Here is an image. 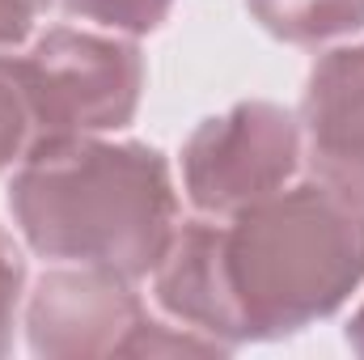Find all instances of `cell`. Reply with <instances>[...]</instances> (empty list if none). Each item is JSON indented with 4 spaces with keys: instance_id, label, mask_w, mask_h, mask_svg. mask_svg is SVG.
Segmentation results:
<instances>
[{
    "instance_id": "obj_1",
    "label": "cell",
    "mask_w": 364,
    "mask_h": 360,
    "mask_svg": "<svg viewBox=\"0 0 364 360\" xmlns=\"http://www.w3.org/2000/svg\"><path fill=\"white\" fill-rule=\"evenodd\" d=\"M360 284L364 208L318 179L233 216L182 221L153 268L157 305L229 352L331 318Z\"/></svg>"
},
{
    "instance_id": "obj_2",
    "label": "cell",
    "mask_w": 364,
    "mask_h": 360,
    "mask_svg": "<svg viewBox=\"0 0 364 360\" xmlns=\"http://www.w3.org/2000/svg\"><path fill=\"white\" fill-rule=\"evenodd\" d=\"M9 212L34 255L140 280L178 229V191L170 162L149 144L60 136L21 157Z\"/></svg>"
},
{
    "instance_id": "obj_3",
    "label": "cell",
    "mask_w": 364,
    "mask_h": 360,
    "mask_svg": "<svg viewBox=\"0 0 364 360\" xmlns=\"http://www.w3.org/2000/svg\"><path fill=\"white\" fill-rule=\"evenodd\" d=\"M4 64L34 119V144L60 136H102L136 119L144 90V55L127 38L73 26L47 30L30 51Z\"/></svg>"
},
{
    "instance_id": "obj_4",
    "label": "cell",
    "mask_w": 364,
    "mask_h": 360,
    "mask_svg": "<svg viewBox=\"0 0 364 360\" xmlns=\"http://www.w3.org/2000/svg\"><path fill=\"white\" fill-rule=\"evenodd\" d=\"M26 339L30 352L47 360H85V356H225L229 348L195 335L170 331L149 318L144 301L132 292V280L102 268H60L43 271L30 305H26Z\"/></svg>"
},
{
    "instance_id": "obj_5",
    "label": "cell",
    "mask_w": 364,
    "mask_h": 360,
    "mask_svg": "<svg viewBox=\"0 0 364 360\" xmlns=\"http://www.w3.org/2000/svg\"><path fill=\"white\" fill-rule=\"evenodd\" d=\"M301 166V119L275 102H237L203 119L182 144V186L203 216H233L275 191Z\"/></svg>"
},
{
    "instance_id": "obj_6",
    "label": "cell",
    "mask_w": 364,
    "mask_h": 360,
    "mask_svg": "<svg viewBox=\"0 0 364 360\" xmlns=\"http://www.w3.org/2000/svg\"><path fill=\"white\" fill-rule=\"evenodd\" d=\"M301 149L314 179L364 208V43L314 64L301 97Z\"/></svg>"
},
{
    "instance_id": "obj_7",
    "label": "cell",
    "mask_w": 364,
    "mask_h": 360,
    "mask_svg": "<svg viewBox=\"0 0 364 360\" xmlns=\"http://www.w3.org/2000/svg\"><path fill=\"white\" fill-rule=\"evenodd\" d=\"M250 17L279 43L318 47L364 30V0H246Z\"/></svg>"
},
{
    "instance_id": "obj_8",
    "label": "cell",
    "mask_w": 364,
    "mask_h": 360,
    "mask_svg": "<svg viewBox=\"0 0 364 360\" xmlns=\"http://www.w3.org/2000/svg\"><path fill=\"white\" fill-rule=\"evenodd\" d=\"M174 0H64V13L68 17H81V21H97L114 34H153L166 17H170Z\"/></svg>"
},
{
    "instance_id": "obj_9",
    "label": "cell",
    "mask_w": 364,
    "mask_h": 360,
    "mask_svg": "<svg viewBox=\"0 0 364 360\" xmlns=\"http://www.w3.org/2000/svg\"><path fill=\"white\" fill-rule=\"evenodd\" d=\"M30 149H34V119H30V106H26V97L4 64V51H0V170L21 162Z\"/></svg>"
},
{
    "instance_id": "obj_10",
    "label": "cell",
    "mask_w": 364,
    "mask_h": 360,
    "mask_svg": "<svg viewBox=\"0 0 364 360\" xmlns=\"http://www.w3.org/2000/svg\"><path fill=\"white\" fill-rule=\"evenodd\" d=\"M21 292H26V259L13 246V238L0 229V356L13 348V327H17Z\"/></svg>"
},
{
    "instance_id": "obj_11",
    "label": "cell",
    "mask_w": 364,
    "mask_h": 360,
    "mask_svg": "<svg viewBox=\"0 0 364 360\" xmlns=\"http://www.w3.org/2000/svg\"><path fill=\"white\" fill-rule=\"evenodd\" d=\"M38 13L26 9L21 0H0V51H17L30 38V21Z\"/></svg>"
},
{
    "instance_id": "obj_12",
    "label": "cell",
    "mask_w": 364,
    "mask_h": 360,
    "mask_svg": "<svg viewBox=\"0 0 364 360\" xmlns=\"http://www.w3.org/2000/svg\"><path fill=\"white\" fill-rule=\"evenodd\" d=\"M343 339H348V348H352V352H360V356H364V305L352 314V322H348Z\"/></svg>"
},
{
    "instance_id": "obj_13",
    "label": "cell",
    "mask_w": 364,
    "mask_h": 360,
    "mask_svg": "<svg viewBox=\"0 0 364 360\" xmlns=\"http://www.w3.org/2000/svg\"><path fill=\"white\" fill-rule=\"evenodd\" d=\"M21 4H26V9H34V13H43V9H47V0H21Z\"/></svg>"
}]
</instances>
